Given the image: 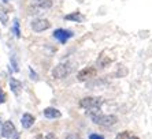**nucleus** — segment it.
<instances>
[{
    "label": "nucleus",
    "mask_w": 152,
    "mask_h": 139,
    "mask_svg": "<svg viewBox=\"0 0 152 139\" xmlns=\"http://www.w3.org/2000/svg\"><path fill=\"white\" fill-rule=\"evenodd\" d=\"M14 33H15V35H17L18 38L21 37V31H19V22H18V19H15V21H14Z\"/></svg>",
    "instance_id": "nucleus-16"
},
{
    "label": "nucleus",
    "mask_w": 152,
    "mask_h": 139,
    "mask_svg": "<svg viewBox=\"0 0 152 139\" xmlns=\"http://www.w3.org/2000/svg\"><path fill=\"white\" fill-rule=\"evenodd\" d=\"M64 19H66V21H73V22H82L84 21V17H82L80 12H71V14L66 15Z\"/></svg>",
    "instance_id": "nucleus-11"
},
{
    "label": "nucleus",
    "mask_w": 152,
    "mask_h": 139,
    "mask_svg": "<svg viewBox=\"0 0 152 139\" xmlns=\"http://www.w3.org/2000/svg\"><path fill=\"white\" fill-rule=\"evenodd\" d=\"M1 1H4V3H7V1H8V0H1Z\"/></svg>",
    "instance_id": "nucleus-25"
},
{
    "label": "nucleus",
    "mask_w": 152,
    "mask_h": 139,
    "mask_svg": "<svg viewBox=\"0 0 152 139\" xmlns=\"http://www.w3.org/2000/svg\"><path fill=\"white\" fill-rule=\"evenodd\" d=\"M14 139H19V134H14Z\"/></svg>",
    "instance_id": "nucleus-23"
},
{
    "label": "nucleus",
    "mask_w": 152,
    "mask_h": 139,
    "mask_svg": "<svg viewBox=\"0 0 152 139\" xmlns=\"http://www.w3.org/2000/svg\"><path fill=\"white\" fill-rule=\"evenodd\" d=\"M47 139H58V138L53 135V134H48V135H47Z\"/></svg>",
    "instance_id": "nucleus-21"
},
{
    "label": "nucleus",
    "mask_w": 152,
    "mask_h": 139,
    "mask_svg": "<svg viewBox=\"0 0 152 139\" xmlns=\"http://www.w3.org/2000/svg\"><path fill=\"white\" fill-rule=\"evenodd\" d=\"M89 139H104V138L97 135V134H92V135H89Z\"/></svg>",
    "instance_id": "nucleus-19"
},
{
    "label": "nucleus",
    "mask_w": 152,
    "mask_h": 139,
    "mask_svg": "<svg viewBox=\"0 0 152 139\" xmlns=\"http://www.w3.org/2000/svg\"><path fill=\"white\" fill-rule=\"evenodd\" d=\"M110 63H111L110 57H107V56H100V59H99V66L100 67H107Z\"/></svg>",
    "instance_id": "nucleus-13"
},
{
    "label": "nucleus",
    "mask_w": 152,
    "mask_h": 139,
    "mask_svg": "<svg viewBox=\"0 0 152 139\" xmlns=\"http://www.w3.org/2000/svg\"><path fill=\"white\" fill-rule=\"evenodd\" d=\"M6 100H7V96H6V93H4L3 89L0 87V104H4Z\"/></svg>",
    "instance_id": "nucleus-17"
},
{
    "label": "nucleus",
    "mask_w": 152,
    "mask_h": 139,
    "mask_svg": "<svg viewBox=\"0 0 152 139\" xmlns=\"http://www.w3.org/2000/svg\"><path fill=\"white\" fill-rule=\"evenodd\" d=\"M71 67L69 63H62V64H58L55 68L52 70V77L55 79H63L70 74Z\"/></svg>",
    "instance_id": "nucleus-3"
},
{
    "label": "nucleus",
    "mask_w": 152,
    "mask_h": 139,
    "mask_svg": "<svg viewBox=\"0 0 152 139\" xmlns=\"http://www.w3.org/2000/svg\"><path fill=\"white\" fill-rule=\"evenodd\" d=\"M103 98L102 97H85L80 101V106L88 111H99L100 106L103 105Z\"/></svg>",
    "instance_id": "nucleus-2"
},
{
    "label": "nucleus",
    "mask_w": 152,
    "mask_h": 139,
    "mask_svg": "<svg viewBox=\"0 0 152 139\" xmlns=\"http://www.w3.org/2000/svg\"><path fill=\"white\" fill-rule=\"evenodd\" d=\"M53 37L56 40H59L62 44H64V42L67 41L70 37H73V33H71L70 30H64V29H58V30L53 31Z\"/></svg>",
    "instance_id": "nucleus-6"
},
{
    "label": "nucleus",
    "mask_w": 152,
    "mask_h": 139,
    "mask_svg": "<svg viewBox=\"0 0 152 139\" xmlns=\"http://www.w3.org/2000/svg\"><path fill=\"white\" fill-rule=\"evenodd\" d=\"M44 116L47 119H59L62 116V113L56 108H45L44 109Z\"/></svg>",
    "instance_id": "nucleus-10"
},
{
    "label": "nucleus",
    "mask_w": 152,
    "mask_h": 139,
    "mask_svg": "<svg viewBox=\"0 0 152 139\" xmlns=\"http://www.w3.org/2000/svg\"><path fill=\"white\" fill-rule=\"evenodd\" d=\"M0 22H1L3 25L8 23V15H7V12H6L3 8H0Z\"/></svg>",
    "instance_id": "nucleus-14"
},
{
    "label": "nucleus",
    "mask_w": 152,
    "mask_h": 139,
    "mask_svg": "<svg viewBox=\"0 0 152 139\" xmlns=\"http://www.w3.org/2000/svg\"><path fill=\"white\" fill-rule=\"evenodd\" d=\"M14 134H15V125L12 124V122H6L3 124V128H1V136L11 138Z\"/></svg>",
    "instance_id": "nucleus-7"
},
{
    "label": "nucleus",
    "mask_w": 152,
    "mask_h": 139,
    "mask_svg": "<svg viewBox=\"0 0 152 139\" xmlns=\"http://www.w3.org/2000/svg\"><path fill=\"white\" fill-rule=\"evenodd\" d=\"M132 139H140L138 136H136V135H132Z\"/></svg>",
    "instance_id": "nucleus-24"
},
{
    "label": "nucleus",
    "mask_w": 152,
    "mask_h": 139,
    "mask_svg": "<svg viewBox=\"0 0 152 139\" xmlns=\"http://www.w3.org/2000/svg\"><path fill=\"white\" fill-rule=\"evenodd\" d=\"M66 139H81V136L77 135V134H69V135L66 136Z\"/></svg>",
    "instance_id": "nucleus-18"
},
{
    "label": "nucleus",
    "mask_w": 152,
    "mask_h": 139,
    "mask_svg": "<svg viewBox=\"0 0 152 139\" xmlns=\"http://www.w3.org/2000/svg\"><path fill=\"white\" fill-rule=\"evenodd\" d=\"M97 75V71H96L95 67H86V68L81 70L80 72L77 74V79L80 82H86L89 79H93V78Z\"/></svg>",
    "instance_id": "nucleus-4"
},
{
    "label": "nucleus",
    "mask_w": 152,
    "mask_h": 139,
    "mask_svg": "<svg viewBox=\"0 0 152 139\" xmlns=\"http://www.w3.org/2000/svg\"><path fill=\"white\" fill-rule=\"evenodd\" d=\"M91 119L95 124L99 125H104V127H110L118 123V117L114 115H103L99 111H92L91 113Z\"/></svg>",
    "instance_id": "nucleus-1"
},
{
    "label": "nucleus",
    "mask_w": 152,
    "mask_h": 139,
    "mask_svg": "<svg viewBox=\"0 0 152 139\" xmlns=\"http://www.w3.org/2000/svg\"><path fill=\"white\" fill-rule=\"evenodd\" d=\"M37 6L40 8H50L52 7V1L51 0H40V1H37Z\"/></svg>",
    "instance_id": "nucleus-12"
},
{
    "label": "nucleus",
    "mask_w": 152,
    "mask_h": 139,
    "mask_svg": "<svg viewBox=\"0 0 152 139\" xmlns=\"http://www.w3.org/2000/svg\"><path fill=\"white\" fill-rule=\"evenodd\" d=\"M10 87H11V91H12L15 96H19V93H21V90H22V83L18 79H15V78H11Z\"/></svg>",
    "instance_id": "nucleus-9"
},
{
    "label": "nucleus",
    "mask_w": 152,
    "mask_h": 139,
    "mask_svg": "<svg viewBox=\"0 0 152 139\" xmlns=\"http://www.w3.org/2000/svg\"><path fill=\"white\" fill-rule=\"evenodd\" d=\"M51 28V23L48 19H34L32 22V29L36 33H41V31L47 30Z\"/></svg>",
    "instance_id": "nucleus-5"
},
{
    "label": "nucleus",
    "mask_w": 152,
    "mask_h": 139,
    "mask_svg": "<svg viewBox=\"0 0 152 139\" xmlns=\"http://www.w3.org/2000/svg\"><path fill=\"white\" fill-rule=\"evenodd\" d=\"M30 77H32V79H34V80L39 79V78H37V74H36L34 71H32V70H30Z\"/></svg>",
    "instance_id": "nucleus-20"
},
{
    "label": "nucleus",
    "mask_w": 152,
    "mask_h": 139,
    "mask_svg": "<svg viewBox=\"0 0 152 139\" xmlns=\"http://www.w3.org/2000/svg\"><path fill=\"white\" fill-rule=\"evenodd\" d=\"M36 139H47V138H44L42 135H37V136H36Z\"/></svg>",
    "instance_id": "nucleus-22"
},
{
    "label": "nucleus",
    "mask_w": 152,
    "mask_h": 139,
    "mask_svg": "<svg viewBox=\"0 0 152 139\" xmlns=\"http://www.w3.org/2000/svg\"><path fill=\"white\" fill-rule=\"evenodd\" d=\"M115 139H132V134L129 131H122L118 134Z\"/></svg>",
    "instance_id": "nucleus-15"
},
{
    "label": "nucleus",
    "mask_w": 152,
    "mask_h": 139,
    "mask_svg": "<svg viewBox=\"0 0 152 139\" xmlns=\"http://www.w3.org/2000/svg\"><path fill=\"white\" fill-rule=\"evenodd\" d=\"M21 123H22V127H23V128L29 130L33 124H34V117H33L30 113H25V115L22 116Z\"/></svg>",
    "instance_id": "nucleus-8"
},
{
    "label": "nucleus",
    "mask_w": 152,
    "mask_h": 139,
    "mask_svg": "<svg viewBox=\"0 0 152 139\" xmlns=\"http://www.w3.org/2000/svg\"><path fill=\"white\" fill-rule=\"evenodd\" d=\"M36 1H40V0H36Z\"/></svg>",
    "instance_id": "nucleus-26"
}]
</instances>
